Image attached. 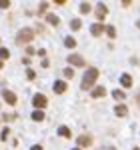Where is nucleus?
Returning a JSON list of instances; mask_svg holds the SVG:
<instances>
[{
	"label": "nucleus",
	"instance_id": "obj_19",
	"mask_svg": "<svg viewBox=\"0 0 140 150\" xmlns=\"http://www.w3.org/2000/svg\"><path fill=\"white\" fill-rule=\"evenodd\" d=\"M80 12L82 14H88V12H90V4H88V2H82L80 4Z\"/></svg>",
	"mask_w": 140,
	"mask_h": 150
},
{
	"label": "nucleus",
	"instance_id": "obj_5",
	"mask_svg": "<svg viewBox=\"0 0 140 150\" xmlns=\"http://www.w3.org/2000/svg\"><path fill=\"white\" fill-rule=\"evenodd\" d=\"M68 62L72 64V66H86V62H84V58H82L80 54H70Z\"/></svg>",
	"mask_w": 140,
	"mask_h": 150
},
{
	"label": "nucleus",
	"instance_id": "obj_20",
	"mask_svg": "<svg viewBox=\"0 0 140 150\" xmlns=\"http://www.w3.org/2000/svg\"><path fill=\"white\" fill-rule=\"evenodd\" d=\"M106 34L110 36V38H114V36H116V30H114V26H106Z\"/></svg>",
	"mask_w": 140,
	"mask_h": 150
},
{
	"label": "nucleus",
	"instance_id": "obj_21",
	"mask_svg": "<svg viewBox=\"0 0 140 150\" xmlns=\"http://www.w3.org/2000/svg\"><path fill=\"white\" fill-rule=\"evenodd\" d=\"M4 58H10V52L6 48H0V60H4Z\"/></svg>",
	"mask_w": 140,
	"mask_h": 150
},
{
	"label": "nucleus",
	"instance_id": "obj_28",
	"mask_svg": "<svg viewBox=\"0 0 140 150\" xmlns=\"http://www.w3.org/2000/svg\"><path fill=\"white\" fill-rule=\"evenodd\" d=\"M30 150H42V146H32Z\"/></svg>",
	"mask_w": 140,
	"mask_h": 150
},
{
	"label": "nucleus",
	"instance_id": "obj_16",
	"mask_svg": "<svg viewBox=\"0 0 140 150\" xmlns=\"http://www.w3.org/2000/svg\"><path fill=\"white\" fill-rule=\"evenodd\" d=\"M58 134H60V136H64V138H70V136H72V132H70L66 126H60L58 128Z\"/></svg>",
	"mask_w": 140,
	"mask_h": 150
},
{
	"label": "nucleus",
	"instance_id": "obj_26",
	"mask_svg": "<svg viewBox=\"0 0 140 150\" xmlns=\"http://www.w3.org/2000/svg\"><path fill=\"white\" fill-rule=\"evenodd\" d=\"M2 118H4V120H6V122H8V120H14V118H16V116H14V114H4V116H2Z\"/></svg>",
	"mask_w": 140,
	"mask_h": 150
},
{
	"label": "nucleus",
	"instance_id": "obj_22",
	"mask_svg": "<svg viewBox=\"0 0 140 150\" xmlns=\"http://www.w3.org/2000/svg\"><path fill=\"white\" fill-rule=\"evenodd\" d=\"M64 76H66V78H72V76H74V70L72 68H64Z\"/></svg>",
	"mask_w": 140,
	"mask_h": 150
},
{
	"label": "nucleus",
	"instance_id": "obj_27",
	"mask_svg": "<svg viewBox=\"0 0 140 150\" xmlns=\"http://www.w3.org/2000/svg\"><path fill=\"white\" fill-rule=\"evenodd\" d=\"M46 8H48V4L44 2V4H40V8H38V12H46Z\"/></svg>",
	"mask_w": 140,
	"mask_h": 150
},
{
	"label": "nucleus",
	"instance_id": "obj_12",
	"mask_svg": "<svg viewBox=\"0 0 140 150\" xmlns=\"http://www.w3.org/2000/svg\"><path fill=\"white\" fill-rule=\"evenodd\" d=\"M114 114H116V116H126V114H128V108H126L124 104H118L116 108H114Z\"/></svg>",
	"mask_w": 140,
	"mask_h": 150
},
{
	"label": "nucleus",
	"instance_id": "obj_24",
	"mask_svg": "<svg viewBox=\"0 0 140 150\" xmlns=\"http://www.w3.org/2000/svg\"><path fill=\"white\" fill-rule=\"evenodd\" d=\"M8 134H10V130H8V128H4V130H2V134H0V138L6 140V138H8Z\"/></svg>",
	"mask_w": 140,
	"mask_h": 150
},
{
	"label": "nucleus",
	"instance_id": "obj_4",
	"mask_svg": "<svg viewBox=\"0 0 140 150\" xmlns=\"http://www.w3.org/2000/svg\"><path fill=\"white\" fill-rule=\"evenodd\" d=\"M32 102H34V106H36V110H42V108H44V106H46V96H44V94H36L34 98H32Z\"/></svg>",
	"mask_w": 140,
	"mask_h": 150
},
{
	"label": "nucleus",
	"instance_id": "obj_11",
	"mask_svg": "<svg viewBox=\"0 0 140 150\" xmlns=\"http://www.w3.org/2000/svg\"><path fill=\"white\" fill-rule=\"evenodd\" d=\"M104 94H106V88H104V86H96V88L92 90V98H102Z\"/></svg>",
	"mask_w": 140,
	"mask_h": 150
},
{
	"label": "nucleus",
	"instance_id": "obj_7",
	"mask_svg": "<svg viewBox=\"0 0 140 150\" xmlns=\"http://www.w3.org/2000/svg\"><path fill=\"white\" fill-rule=\"evenodd\" d=\"M66 88H68V84H66L64 80H56V82H54V86H52V90H54L56 94H64V92H66Z\"/></svg>",
	"mask_w": 140,
	"mask_h": 150
},
{
	"label": "nucleus",
	"instance_id": "obj_13",
	"mask_svg": "<svg viewBox=\"0 0 140 150\" xmlns=\"http://www.w3.org/2000/svg\"><path fill=\"white\" fill-rule=\"evenodd\" d=\"M32 120H34V122H42V120H44V112H42V110H34V112H32Z\"/></svg>",
	"mask_w": 140,
	"mask_h": 150
},
{
	"label": "nucleus",
	"instance_id": "obj_10",
	"mask_svg": "<svg viewBox=\"0 0 140 150\" xmlns=\"http://www.w3.org/2000/svg\"><path fill=\"white\" fill-rule=\"evenodd\" d=\"M120 84H122L124 88H130V86H132V78H130V74H122V76H120Z\"/></svg>",
	"mask_w": 140,
	"mask_h": 150
},
{
	"label": "nucleus",
	"instance_id": "obj_1",
	"mask_svg": "<svg viewBox=\"0 0 140 150\" xmlns=\"http://www.w3.org/2000/svg\"><path fill=\"white\" fill-rule=\"evenodd\" d=\"M98 78V68H88V72L84 74V78H82V90H88V88H92L94 82Z\"/></svg>",
	"mask_w": 140,
	"mask_h": 150
},
{
	"label": "nucleus",
	"instance_id": "obj_23",
	"mask_svg": "<svg viewBox=\"0 0 140 150\" xmlns=\"http://www.w3.org/2000/svg\"><path fill=\"white\" fill-rule=\"evenodd\" d=\"M0 8L4 10V8H10V2L8 0H0Z\"/></svg>",
	"mask_w": 140,
	"mask_h": 150
},
{
	"label": "nucleus",
	"instance_id": "obj_25",
	"mask_svg": "<svg viewBox=\"0 0 140 150\" xmlns=\"http://www.w3.org/2000/svg\"><path fill=\"white\" fill-rule=\"evenodd\" d=\"M26 76H28V80H34V70H28V72H26Z\"/></svg>",
	"mask_w": 140,
	"mask_h": 150
},
{
	"label": "nucleus",
	"instance_id": "obj_32",
	"mask_svg": "<svg viewBox=\"0 0 140 150\" xmlns=\"http://www.w3.org/2000/svg\"><path fill=\"white\" fill-rule=\"evenodd\" d=\"M134 150H138V148H134Z\"/></svg>",
	"mask_w": 140,
	"mask_h": 150
},
{
	"label": "nucleus",
	"instance_id": "obj_17",
	"mask_svg": "<svg viewBox=\"0 0 140 150\" xmlns=\"http://www.w3.org/2000/svg\"><path fill=\"white\" fill-rule=\"evenodd\" d=\"M80 26H82L80 18H74V20H70V28H72V30H78Z\"/></svg>",
	"mask_w": 140,
	"mask_h": 150
},
{
	"label": "nucleus",
	"instance_id": "obj_29",
	"mask_svg": "<svg viewBox=\"0 0 140 150\" xmlns=\"http://www.w3.org/2000/svg\"><path fill=\"white\" fill-rule=\"evenodd\" d=\"M0 68H2V60H0Z\"/></svg>",
	"mask_w": 140,
	"mask_h": 150
},
{
	"label": "nucleus",
	"instance_id": "obj_14",
	"mask_svg": "<svg viewBox=\"0 0 140 150\" xmlns=\"http://www.w3.org/2000/svg\"><path fill=\"white\" fill-rule=\"evenodd\" d=\"M46 20H48L50 24H54V26H58V24H60V18L56 16V14H48V16H46Z\"/></svg>",
	"mask_w": 140,
	"mask_h": 150
},
{
	"label": "nucleus",
	"instance_id": "obj_6",
	"mask_svg": "<svg viewBox=\"0 0 140 150\" xmlns=\"http://www.w3.org/2000/svg\"><path fill=\"white\" fill-rule=\"evenodd\" d=\"M76 144H78L80 148H88V146L92 144V138H90L88 134H82V136H78V140H76Z\"/></svg>",
	"mask_w": 140,
	"mask_h": 150
},
{
	"label": "nucleus",
	"instance_id": "obj_3",
	"mask_svg": "<svg viewBox=\"0 0 140 150\" xmlns=\"http://www.w3.org/2000/svg\"><path fill=\"white\" fill-rule=\"evenodd\" d=\"M106 14H108V6H106L104 2H98V4H96V18H98V20H104Z\"/></svg>",
	"mask_w": 140,
	"mask_h": 150
},
{
	"label": "nucleus",
	"instance_id": "obj_8",
	"mask_svg": "<svg viewBox=\"0 0 140 150\" xmlns=\"http://www.w3.org/2000/svg\"><path fill=\"white\" fill-rule=\"evenodd\" d=\"M2 98H4V102H8L10 106L16 104V94L10 92V90H4V92H2Z\"/></svg>",
	"mask_w": 140,
	"mask_h": 150
},
{
	"label": "nucleus",
	"instance_id": "obj_2",
	"mask_svg": "<svg viewBox=\"0 0 140 150\" xmlns=\"http://www.w3.org/2000/svg\"><path fill=\"white\" fill-rule=\"evenodd\" d=\"M32 38H34V32L30 28H24V30L18 32V42H30Z\"/></svg>",
	"mask_w": 140,
	"mask_h": 150
},
{
	"label": "nucleus",
	"instance_id": "obj_18",
	"mask_svg": "<svg viewBox=\"0 0 140 150\" xmlns=\"http://www.w3.org/2000/svg\"><path fill=\"white\" fill-rule=\"evenodd\" d=\"M112 96H114V98H116L118 102H120V100H124V98H126V94L122 92V90H114V92H112Z\"/></svg>",
	"mask_w": 140,
	"mask_h": 150
},
{
	"label": "nucleus",
	"instance_id": "obj_30",
	"mask_svg": "<svg viewBox=\"0 0 140 150\" xmlns=\"http://www.w3.org/2000/svg\"><path fill=\"white\" fill-rule=\"evenodd\" d=\"M72 150H80V148H72Z\"/></svg>",
	"mask_w": 140,
	"mask_h": 150
},
{
	"label": "nucleus",
	"instance_id": "obj_31",
	"mask_svg": "<svg viewBox=\"0 0 140 150\" xmlns=\"http://www.w3.org/2000/svg\"><path fill=\"white\" fill-rule=\"evenodd\" d=\"M138 28H140V22H138Z\"/></svg>",
	"mask_w": 140,
	"mask_h": 150
},
{
	"label": "nucleus",
	"instance_id": "obj_15",
	"mask_svg": "<svg viewBox=\"0 0 140 150\" xmlns=\"http://www.w3.org/2000/svg\"><path fill=\"white\" fill-rule=\"evenodd\" d=\"M64 46L66 48H74L76 46V40H74L72 36H66V38H64Z\"/></svg>",
	"mask_w": 140,
	"mask_h": 150
},
{
	"label": "nucleus",
	"instance_id": "obj_9",
	"mask_svg": "<svg viewBox=\"0 0 140 150\" xmlns=\"http://www.w3.org/2000/svg\"><path fill=\"white\" fill-rule=\"evenodd\" d=\"M90 32H92L94 36H100L104 32V24H92V26H90Z\"/></svg>",
	"mask_w": 140,
	"mask_h": 150
}]
</instances>
